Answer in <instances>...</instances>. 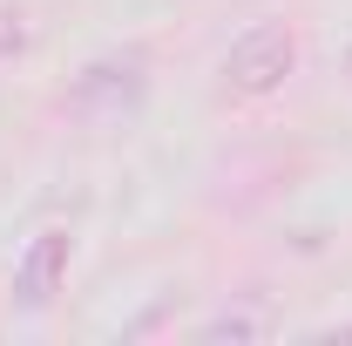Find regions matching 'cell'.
<instances>
[{"label": "cell", "mask_w": 352, "mask_h": 346, "mask_svg": "<svg viewBox=\"0 0 352 346\" xmlns=\"http://www.w3.org/2000/svg\"><path fill=\"white\" fill-rule=\"evenodd\" d=\"M292 61H298L292 28L264 21V28H251V34L230 41V54H223V88H230V95H271V88H285Z\"/></svg>", "instance_id": "cell-1"}, {"label": "cell", "mask_w": 352, "mask_h": 346, "mask_svg": "<svg viewBox=\"0 0 352 346\" xmlns=\"http://www.w3.org/2000/svg\"><path fill=\"white\" fill-rule=\"evenodd\" d=\"M135 95H142V54H109V61H95L82 82H75V109L116 116V109H129Z\"/></svg>", "instance_id": "cell-2"}, {"label": "cell", "mask_w": 352, "mask_h": 346, "mask_svg": "<svg viewBox=\"0 0 352 346\" xmlns=\"http://www.w3.org/2000/svg\"><path fill=\"white\" fill-rule=\"evenodd\" d=\"M61 278H68V231H41V238L21 252V265H14V292H21V305L41 312V305L61 292Z\"/></svg>", "instance_id": "cell-3"}, {"label": "cell", "mask_w": 352, "mask_h": 346, "mask_svg": "<svg viewBox=\"0 0 352 346\" xmlns=\"http://www.w3.org/2000/svg\"><path fill=\"white\" fill-rule=\"evenodd\" d=\"M271 333V312H264L258 299L251 305H223V312H210L204 326H197V340H264Z\"/></svg>", "instance_id": "cell-4"}, {"label": "cell", "mask_w": 352, "mask_h": 346, "mask_svg": "<svg viewBox=\"0 0 352 346\" xmlns=\"http://www.w3.org/2000/svg\"><path fill=\"white\" fill-rule=\"evenodd\" d=\"M28 41V28H21V14H7V7H0V54H7V48H21Z\"/></svg>", "instance_id": "cell-5"}]
</instances>
